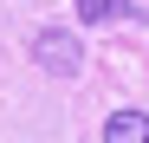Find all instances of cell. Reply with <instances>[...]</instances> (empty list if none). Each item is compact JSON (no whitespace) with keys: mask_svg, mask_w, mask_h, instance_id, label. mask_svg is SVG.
<instances>
[{"mask_svg":"<svg viewBox=\"0 0 149 143\" xmlns=\"http://www.w3.org/2000/svg\"><path fill=\"white\" fill-rule=\"evenodd\" d=\"M26 52H33V65H39V72H52V78H78V65H84L78 39H71L65 26H39V33L26 39Z\"/></svg>","mask_w":149,"mask_h":143,"instance_id":"6da1fadb","label":"cell"},{"mask_svg":"<svg viewBox=\"0 0 149 143\" xmlns=\"http://www.w3.org/2000/svg\"><path fill=\"white\" fill-rule=\"evenodd\" d=\"M78 7V20L84 26H110V20H143V7L136 0H71Z\"/></svg>","mask_w":149,"mask_h":143,"instance_id":"7a4b0ae2","label":"cell"},{"mask_svg":"<svg viewBox=\"0 0 149 143\" xmlns=\"http://www.w3.org/2000/svg\"><path fill=\"white\" fill-rule=\"evenodd\" d=\"M104 143H149V111H110Z\"/></svg>","mask_w":149,"mask_h":143,"instance_id":"3957f363","label":"cell"}]
</instances>
